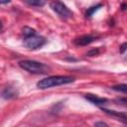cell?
Wrapping results in <instances>:
<instances>
[{
    "label": "cell",
    "mask_w": 127,
    "mask_h": 127,
    "mask_svg": "<svg viewBox=\"0 0 127 127\" xmlns=\"http://www.w3.org/2000/svg\"><path fill=\"white\" fill-rule=\"evenodd\" d=\"M74 81V78L71 76L66 75H54V76H48L46 78L41 79L37 82V87L40 89H47L54 86H59L66 83H70Z\"/></svg>",
    "instance_id": "6da1fadb"
},
{
    "label": "cell",
    "mask_w": 127,
    "mask_h": 127,
    "mask_svg": "<svg viewBox=\"0 0 127 127\" xmlns=\"http://www.w3.org/2000/svg\"><path fill=\"white\" fill-rule=\"evenodd\" d=\"M19 65L31 72V73H40V74H43V73H47L49 72V70L51 69L50 66H48L47 64H43V63H39V62H36V61H32V60H24V61H21L19 62Z\"/></svg>",
    "instance_id": "7a4b0ae2"
},
{
    "label": "cell",
    "mask_w": 127,
    "mask_h": 127,
    "mask_svg": "<svg viewBox=\"0 0 127 127\" xmlns=\"http://www.w3.org/2000/svg\"><path fill=\"white\" fill-rule=\"evenodd\" d=\"M50 7L52 8V10L57 13L59 15V17H61L64 20L69 19L72 17V12L68 9V7L64 4L62 1L60 0H53L50 2Z\"/></svg>",
    "instance_id": "3957f363"
},
{
    "label": "cell",
    "mask_w": 127,
    "mask_h": 127,
    "mask_svg": "<svg viewBox=\"0 0 127 127\" xmlns=\"http://www.w3.org/2000/svg\"><path fill=\"white\" fill-rule=\"evenodd\" d=\"M46 39L42 36H39L37 34L35 35H32L30 37H25L24 39V46L27 48V49H30V50H36V49H39V48H42L45 44H46Z\"/></svg>",
    "instance_id": "277c9868"
},
{
    "label": "cell",
    "mask_w": 127,
    "mask_h": 127,
    "mask_svg": "<svg viewBox=\"0 0 127 127\" xmlns=\"http://www.w3.org/2000/svg\"><path fill=\"white\" fill-rule=\"evenodd\" d=\"M95 40H96V37L91 36V35H85V36H82V37L75 39L74 44L77 46H87V45L91 44L92 42H94Z\"/></svg>",
    "instance_id": "5b68a950"
},
{
    "label": "cell",
    "mask_w": 127,
    "mask_h": 127,
    "mask_svg": "<svg viewBox=\"0 0 127 127\" xmlns=\"http://www.w3.org/2000/svg\"><path fill=\"white\" fill-rule=\"evenodd\" d=\"M84 97H85V99H87L88 101H90L91 103L96 104V105H103L104 103L107 102V99H106V98L98 97V96H96V95H94V94H90V93L85 94Z\"/></svg>",
    "instance_id": "8992f818"
},
{
    "label": "cell",
    "mask_w": 127,
    "mask_h": 127,
    "mask_svg": "<svg viewBox=\"0 0 127 127\" xmlns=\"http://www.w3.org/2000/svg\"><path fill=\"white\" fill-rule=\"evenodd\" d=\"M17 95H18V91H17L14 87H12V86L6 87V88L2 91V93H1V96H2L3 98H6V99L15 98V97H17Z\"/></svg>",
    "instance_id": "52a82bcc"
},
{
    "label": "cell",
    "mask_w": 127,
    "mask_h": 127,
    "mask_svg": "<svg viewBox=\"0 0 127 127\" xmlns=\"http://www.w3.org/2000/svg\"><path fill=\"white\" fill-rule=\"evenodd\" d=\"M104 112L110 114V115H113V116H116V117H119L121 119H123V121L125 122L126 121V114L125 113H120V112H117L115 110H109V109H106V108H101Z\"/></svg>",
    "instance_id": "ba28073f"
},
{
    "label": "cell",
    "mask_w": 127,
    "mask_h": 127,
    "mask_svg": "<svg viewBox=\"0 0 127 127\" xmlns=\"http://www.w3.org/2000/svg\"><path fill=\"white\" fill-rule=\"evenodd\" d=\"M24 2L35 7H42L46 4V0H24Z\"/></svg>",
    "instance_id": "9c48e42d"
},
{
    "label": "cell",
    "mask_w": 127,
    "mask_h": 127,
    "mask_svg": "<svg viewBox=\"0 0 127 127\" xmlns=\"http://www.w3.org/2000/svg\"><path fill=\"white\" fill-rule=\"evenodd\" d=\"M100 7H102V5H101V4H97L96 6H92V7L88 8V9H87V11H86L85 16H86V17H91V16L93 15V13H94L95 11H97Z\"/></svg>",
    "instance_id": "30bf717a"
},
{
    "label": "cell",
    "mask_w": 127,
    "mask_h": 127,
    "mask_svg": "<svg viewBox=\"0 0 127 127\" xmlns=\"http://www.w3.org/2000/svg\"><path fill=\"white\" fill-rule=\"evenodd\" d=\"M36 34V31L30 27H24L23 29V35L24 37H30L32 35H35Z\"/></svg>",
    "instance_id": "8fae6325"
},
{
    "label": "cell",
    "mask_w": 127,
    "mask_h": 127,
    "mask_svg": "<svg viewBox=\"0 0 127 127\" xmlns=\"http://www.w3.org/2000/svg\"><path fill=\"white\" fill-rule=\"evenodd\" d=\"M113 90H116V91H121L123 93H126V90H127V85L126 84H119V85H114L111 87Z\"/></svg>",
    "instance_id": "7c38bea8"
},
{
    "label": "cell",
    "mask_w": 127,
    "mask_h": 127,
    "mask_svg": "<svg viewBox=\"0 0 127 127\" xmlns=\"http://www.w3.org/2000/svg\"><path fill=\"white\" fill-rule=\"evenodd\" d=\"M98 54H99V50H98V49H93V50L89 51V52L86 54V56L92 57V56H95V55H98Z\"/></svg>",
    "instance_id": "4fadbf2b"
},
{
    "label": "cell",
    "mask_w": 127,
    "mask_h": 127,
    "mask_svg": "<svg viewBox=\"0 0 127 127\" xmlns=\"http://www.w3.org/2000/svg\"><path fill=\"white\" fill-rule=\"evenodd\" d=\"M126 47H127V44H126V43L122 44V46L120 47V53H121V54H124V52H125V50H126Z\"/></svg>",
    "instance_id": "5bb4252c"
},
{
    "label": "cell",
    "mask_w": 127,
    "mask_h": 127,
    "mask_svg": "<svg viewBox=\"0 0 127 127\" xmlns=\"http://www.w3.org/2000/svg\"><path fill=\"white\" fill-rule=\"evenodd\" d=\"M95 126H108L105 122H96L95 123Z\"/></svg>",
    "instance_id": "9a60e30c"
},
{
    "label": "cell",
    "mask_w": 127,
    "mask_h": 127,
    "mask_svg": "<svg viewBox=\"0 0 127 127\" xmlns=\"http://www.w3.org/2000/svg\"><path fill=\"white\" fill-rule=\"evenodd\" d=\"M10 2L11 0H0V4H8Z\"/></svg>",
    "instance_id": "2e32d148"
},
{
    "label": "cell",
    "mask_w": 127,
    "mask_h": 127,
    "mask_svg": "<svg viewBox=\"0 0 127 127\" xmlns=\"http://www.w3.org/2000/svg\"><path fill=\"white\" fill-rule=\"evenodd\" d=\"M125 7H126L125 4H122V10H125Z\"/></svg>",
    "instance_id": "e0dca14e"
},
{
    "label": "cell",
    "mask_w": 127,
    "mask_h": 127,
    "mask_svg": "<svg viewBox=\"0 0 127 127\" xmlns=\"http://www.w3.org/2000/svg\"><path fill=\"white\" fill-rule=\"evenodd\" d=\"M1 28H2V23L0 22V29H1Z\"/></svg>",
    "instance_id": "ac0fdd59"
}]
</instances>
